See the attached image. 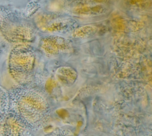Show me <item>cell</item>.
<instances>
[{
    "mask_svg": "<svg viewBox=\"0 0 152 136\" xmlns=\"http://www.w3.org/2000/svg\"><path fill=\"white\" fill-rule=\"evenodd\" d=\"M98 30V28L93 25H86L77 27L72 31V36L75 38L86 39L94 36Z\"/></svg>",
    "mask_w": 152,
    "mask_h": 136,
    "instance_id": "9",
    "label": "cell"
},
{
    "mask_svg": "<svg viewBox=\"0 0 152 136\" xmlns=\"http://www.w3.org/2000/svg\"><path fill=\"white\" fill-rule=\"evenodd\" d=\"M10 112L9 91L0 86V121L2 120Z\"/></svg>",
    "mask_w": 152,
    "mask_h": 136,
    "instance_id": "8",
    "label": "cell"
},
{
    "mask_svg": "<svg viewBox=\"0 0 152 136\" xmlns=\"http://www.w3.org/2000/svg\"><path fill=\"white\" fill-rule=\"evenodd\" d=\"M40 46L46 53L55 55L68 50L70 44L64 37L56 34H51L41 39Z\"/></svg>",
    "mask_w": 152,
    "mask_h": 136,
    "instance_id": "6",
    "label": "cell"
},
{
    "mask_svg": "<svg viewBox=\"0 0 152 136\" xmlns=\"http://www.w3.org/2000/svg\"><path fill=\"white\" fill-rule=\"evenodd\" d=\"M55 77L61 84L70 86L75 82L77 78V72L72 67H61L56 71Z\"/></svg>",
    "mask_w": 152,
    "mask_h": 136,
    "instance_id": "7",
    "label": "cell"
},
{
    "mask_svg": "<svg viewBox=\"0 0 152 136\" xmlns=\"http://www.w3.org/2000/svg\"><path fill=\"white\" fill-rule=\"evenodd\" d=\"M8 91L10 113L30 129H39L46 123L49 107L46 100L38 91L25 85Z\"/></svg>",
    "mask_w": 152,
    "mask_h": 136,
    "instance_id": "1",
    "label": "cell"
},
{
    "mask_svg": "<svg viewBox=\"0 0 152 136\" xmlns=\"http://www.w3.org/2000/svg\"><path fill=\"white\" fill-rule=\"evenodd\" d=\"M35 62L33 49L25 44L14 46L8 58V71L12 78L21 86H25L30 81Z\"/></svg>",
    "mask_w": 152,
    "mask_h": 136,
    "instance_id": "3",
    "label": "cell"
},
{
    "mask_svg": "<svg viewBox=\"0 0 152 136\" xmlns=\"http://www.w3.org/2000/svg\"><path fill=\"white\" fill-rule=\"evenodd\" d=\"M0 136H33L29 129L15 115L10 113L0 121Z\"/></svg>",
    "mask_w": 152,
    "mask_h": 136,
    "instance_id": "5",
    "label": "cell"
},
{
    "mask_svg": "<svg viewBox=\"0 0 152 136\" xmlns=\"http://www.w3.org/2000/svg\"><path fill=\"white\" fill-rule=\"evenodd\" d=\"M35 23L40 30L50 33L73 31L77 27V22L74 18L57 13L40 14L36 18Z\"/></svg>",
    "mask_w": 152,
    "mask_h": 136,
    "instance_id": "4",
    "label": "cell"
},
{
    "mask_svg": "<svg viewBox=\"0 0 152 136\" xmlns=\"http://www.w3.org/2000/svg\"><path fill=\"white\" fill-rule=\"evenodd\" d=\"M0 31L11 43L26 44L34 38L33 24L11 8L0 6Z\"/></svg>",
    "mask_w": 152,
    "mask_h": 136,
    "instance_id": "2",
    "label": "cell"
},
{
    "mask_svg": "<svg viewBox=\"0 0 152 136\" xmlns=\"http://www.w3.org/2000/svg\"><path fill=\"white\" fill-rule=\"evenodd\" d=\"M47 136H66L65 134L62 132H60V131H55Z\"/></svg>",
    "mask_w": 152,
    "mask_h": 136,
    "instance_id": "10",
    "label": "cell"
}]
</instances>
